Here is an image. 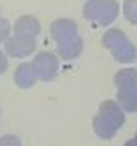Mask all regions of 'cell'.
<instances>
[{
    "label": "cell",
    "mask_w": 137,
    "mask_h": 146,
    "mask_svg": "<svg viewBox=\"0 0 137 146\" xmlns=\"http://www.w3.org/2000/svg\"><path fill=\"white\" fill-rule=\"evenodd\" d=\"M51 35L58 46V55L63 60H74L83 51V39L77 32V25L72 19H56L51 23Z\"/></svg>",
    "instance_id": "obj_1"
},
{
    "label": "cell",
    "mask_w": 137,
    "mask_h": 146,
    "mask_svg": "<svg viewBox=\"0 0 137 146\" xmlns=\"http://www.w3.org/2000/svg\"><path fill=\"white\" fill-rule=\"evenodd\" d=\"M125 125V111L114 100H104L93 118V132L102 139H111Z\"/></svg>",
    "instance_id": "obj_2"
},
{
    "label": "cell",
    "mask_w": 137,
    "mask_h": 146,
    "mask_svg": "<svg viewBox=\"0 0 137 146\" xmlns=\"http://www.w3.org/2000/svg\"><path fill=\"white\" fill-rule=\"evenodd\" d=\"M114 85L118 88L116 99L126 113L137 111V70L135 69H121L114 76Z\"/></svg>",
    "instance_id": "obj_3"
},
{
    "label": "cell",
    "mask_w": 137,
    "mask_h": 146,
    "mask_svg": "<svg viewBox=\"0 0 137 146\" xmlns=\"http://www.w3.org/2000/svg\"><path fill=\"white\" fill-rule=\"evenodd\" d=\"M102 44H104V48H107L113 53L114 60L121 62V64H132V62L137 60L135 46L130 42V39L118 28L107 30V32L104 34V37H102Z\"/></svg>",
    "instance_id": "obj_4"
},
{
    "label": "cell",
    "mask_w": 137,
    "mask_h": 146,
    "mask_svg": "<svg viewBox=\"0 0 137 146\" xmlns=\"http://www.w3.org/2000/svg\"><path fill=\"white\" fill-rule=\"evenodd\" d=\"M83 14L88 21L95 25L107 27L118 16V4L116 0H88Z\"/></svg>",
    "instance_id": "obj_5"
},
{
    "label": "cell",
    "mask_w": 137,
    "mask_h": 146,
    "mask_svg": "<svg viewBox=\"0 0 137 146\" xmlns=\"http://www.w3.org/2000/svg\"><path fill=\"white\" fill-rule=\"evenodd\" d=\"M34 69L37 72V78L40 81H51L58 74V58L49 53V51H42L34 58Z\"/></svg>",
    "instance_id": "obj_6"
},
{
    "label": "cell",
    "mask_w": 137,
    "mask_h": 146,
    "mask_svg": "<svg viewBox=\"0 0 137 146\" xmlns=\"http://www.w3.org/2000/svg\"><path fill=\"white\" fill-rule=\"evenodd\" d=\"M5 53L14 58H25L35 51V39L25 35H13L5 40Z\"/></svg>",
    "instance_id": "obj_7"
},
{
    "label": "cell",
    "mask_w": 137,
    "mask_h": 146,
    "mask_svg": "<svg viewBox=\"0 0 137 146\" xmlns=\"http://www.w3.org/2000/svg\"><path fill=\"white\" fill-rule=\"evenodd\" d=\"M37 72H35V69H34V64H21V65H18L16 67V70H14V81H16V85L19 86V88H23V90H26V88H32L37 83Z\"/></svg>",
    "instance_id": "obj_8"
},
{
    "label": "cell",
    "mask_w": 137,
    "mask_h": 146,
    "mask_svg": "<svg viewBox=\"0 0 137 146\" xmlns=\"http://www.w3.org/2000/svg\"><path fill=\"white\" fill-rule=\"evenodd\" d=\"M14 34L35 39L40 34V23L37 21L34 16H21V18H18V21L14 23Z\"/></svg>",
    "instance_id": "obj_9"
},
{
    "label": "cell",
    "mask_w": 137,
    "mask_h": 146,
    "mask_svg": "<svg viewBox=\"0 0 137 146\" xmlns=\"http://www.w3.org/2000/svg\"><path fill=\"white\" fill-rule=\"evenodd\" d=\"M123 14L132 25H137V0H125Z\"/></svg>",
    "instance_id": "obj_10"
},
{
    "label": "cell",
    "mask_w": 137,
    "mask_h": 146,
    "mask_svg": "<svg viewBox=\"0 0 137 146\" xmlns=\"http://www.w3.org/2000/svg\"><path fill=\"white\" fill-rule=\"evenodd\" d=\"M11 30H13L11 23L5 18H0V42H5V40L11 37Z\"/></svg>",
    "instance_id": "obj_11"
},
{
    "label": "cell",
    "mask_w": 137,
    "mask_h": 146,
    "mask_svg": "<svg viewBox=\"0 0 137 146\" xmlns=\"http://www.w3.org/2000/svg\"><path fill=\"white\" fill-rule=\"evenodd\" d=\"M0 146H23L19 141L18 135H13V134H5L0 137Z\"/></svg>",
    "instance_id": "obj_12"
},
{
    "label": "cell",
    "mask_w": 137,
    "mask_h": 146,
    "mask_svg": "<svg viewBox=\"0 0 137 146\" xmlns=\"http://www.w3.org/2000/svg\"><path fill=\"white\" fill-rule=\"evenodd\" d=\"M7 67H9L7 56H5V53H4V51L0 49V74H4V72L7 70Z\"/></svg>",
    "instance_id": "obj_13"
},
{
    "label": "cell",
    "mask_w": 137,
    "mask_h": 146,
    "mask_svg": "<svg viewBox=\"0 0 137 146\" xmlns=\"http://www.w3.org/2000/svg\"><path fill=\"white\" fill-rule=\"evenodd\" d=\"M123 146H137V141L135 139H130V141H126Z\"/></svg>",
    "instance_id": "obj_14"
},
{
    "label": "cell",
    "mask_w": 137,
    "mask_h": 146,
    "mask_svg": "<svg viewBox=\"0 0 137 146\" xmlns=\"http://www.w3.org/2000/svg\"><path fill=\"white\" fill-rule=\"evenodd\" d=\"M134 139H135V141H137V132H135V135H134Z\"/></svg>",
    "instance_id": "obj_15"
}]
</instances>
